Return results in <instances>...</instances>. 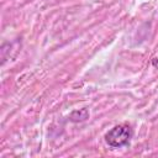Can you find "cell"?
Here are the masks:
<instances>
[{"instance_id":"cell-1","label":"cell","mask_w":158,"mask_h":158,"mask_svg":"<svg viewBox=\"0 0 158 158\" xmlns=\"http://www.w3.org/2000/svg\"><path fill=\"white\" fill-rule=\"evenodd\" d=\"M132 128L130 125L127 123H120V125H116L114 126L111 130H109L104 138H105V142L112 147V148H120V147H123V146H127L132 138Z\"/></svg>"},{"instance_id":"cell-2","label":"cell","mask_w":158,"mask_h":158,"mask_svg":"<svg viewBox=\"0 0 158 158\" xmlns=\"http://www.w3.org/2000/svg\"><path fill=\"white\" fill-rule=\"evenodd\" d=\"M86 118H89V111L85 107L84 109H79V110H74L69 115V120L72 122H83Z\"/></svg>"}]
</instances>
